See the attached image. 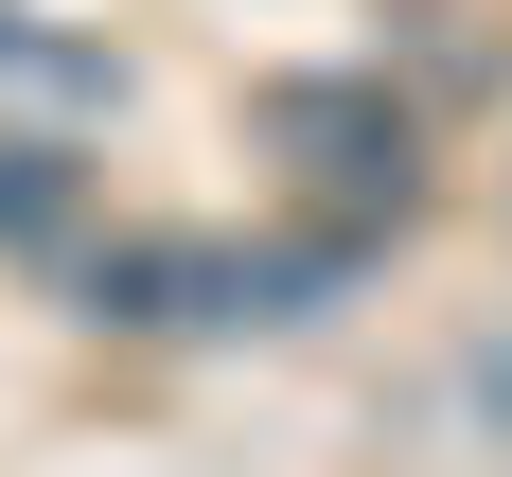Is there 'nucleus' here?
<instances>
[{
	"label": "nucleus",
	"mask_w": 512,
	"mask_h": 477,
	"mask_svg": "<svg viewBox=\"0 0 512 477\" xmlns=\"http://www.w3.org/2000/svg\"><path fill=\"white\" fill-rule=\"evenodd\" d=\"M18 230H53V142H0V248Z\"/></svg>",
	"instance_id": "obj_1"
},
{
	"label": "nucleus",
	"mask_w": 512,
	"mask_h": 477,
	"mask_svg": "<svg viewBox=\"0 0 512 477\" xmlns=\"http://www.w3.org/2000/svg\"><path fill=\"white\" fill-rule=\"evenodd\" d=\"M477 424H495V442H512V336H495V354H477Z\"/></svg>",
	"instance_id": "obj_2"
}]
</instances>
